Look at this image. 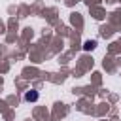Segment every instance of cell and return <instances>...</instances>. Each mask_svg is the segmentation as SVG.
<instances>
[{
	"instance_id": "1",
	"label": "cell",
	"mask_w": 121,
	"mask_h": 121,
	"mask_svg": "<svg viewBox=\"0 0 121 121\" xmlns=\"http://www.w3.org/2000/svg\"><path fill=\"white\" fill-rule=\"evenodd\" d=\"M25 98H26V100H36V98H38V93H36V91H30V93L25 95Z\"/></svg>"
}]
</instances>
